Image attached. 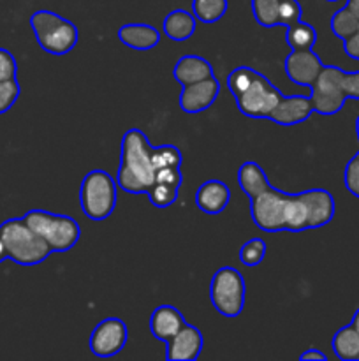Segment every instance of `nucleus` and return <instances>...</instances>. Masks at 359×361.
Segmentation results:
<instances>
[{
	"instance_id": "1",
	"label": "nucleus",
	"mask_w": 359,
	"mask_h": 361,
	"mask_svg": "<svg viewBox=\"0 0 359 361\" xmlns=\"http://www.w3.org/2000/svg\"><path fill=\"white\" fill-rule=\"evenodd\" d=\"M225 83L238 109L248 118H270L271 111L284 95L264 74L252 67L232 69L225 78Z\"/></svg>"
},
{
	"instance_id": "2",
	"label": "nucleus",
	"mask_w": 359,
	"mask_h": 361,
	"mask_svg": "<svg viewBox=\"0 0 359 361\" xmlns=\"http://www.w3.org/2000/svg\"><path fill=\"white\" fill-rule=\"evenodd\" d=\"M116 185L129 194H146L155 180L153 147L141 129H129L122 137Z\"/></svg>"
},
{
	"instance_id": "3",
	"label": "nucleus",
	"mask_w": 359,
	"mask_h": 361,
	"mask_svg": "<svg viewBox=\"0 0 359 361\" xmlns=\"http://www.w3.org/2000/svg\"><path fill=\"white\" fill-rule=\"evenodd\" d=\"M7 257L21 267H35L53 254L48 243L27 226L23 219H9L0 226Z\"/></svg>"
},
{
	"instance_id": "4",
	"label": "nucleus",
	"mask_w": 359,
	"mask_h": 361,
	"mask_svg": "<svg viewBox=\"0 0 359 361\" xmlns=\"http://www.w3.org/2000/svg\"><path fill=\"white\" fill-rule=\"evenodd\" d=\"M30 27L35 41L49 55H67L80 41V30L76 25L48 9L35 11L30 16Z\"/></svg>"
},
{
	"instance_id": "5",
	"label": "nucleus",
	"mask_w": 359,
	"mask_h": 361,
	"mask_svg": "<svg viewBox=\"0 0 359 361\" xmlns=\"http://www.w3.org/2000/svg\"><path fill=\"white\" fill-rule=\"evenodd\" d=\"M25 222L49 245L53 252H69L77 245L81 228L70 215L51 214L46 210H30L23 215Z\"/></svg>"
},
{
	"instance_id": "6",
	"label": "nucleus",
	"mask_w": 359,
	"mask_h": 361,
	"mask_svg": "<svg viewBox=\"0 0 359 361\" xmlns=\"http://www.w3.org/2000/svg\"><path fill=\"white\" fill-rule=\"evenodd\" d=\"M116 180L104 169L87 173L80 187L81 210L90 221L101 222L115 212L118 194Z\"/></svg>"
},
{
	"instance_id": "7",
	"label": "nucleus",
	"mask_w": 359,
	"mask_h": 361,
	"mask_svg": "<svg viewBox=\"0 0 359 361\" xmlns=\"http://www.w3.org/2000/svg\"><path fill=\"white\" fill-rule=\"evenodd\" d=\"M246 284L241 271L232 267H222L213 274L210 282V300L220 316L238 317L243 312Z\"/></svg>"
},
{
	"instance_id": "8",
	"label": "nucleus",
	"mask_w": 359,
	"mask_h": 361,
	"mask_svg": "<svg viewBox=\"0 0 359 361\" xmlns=\"http://www.w3.org/2000/svg\"><path fill=\"white\" fill-rule=\"evenodd\" d=\"M310 88H312L310 99H312L313 111L322 116L340 113L348 99L344 90V71L340 67L324 66L319 78Z\"/></svg>"
},
{
	"instance_id": "9",
	"label": "nucleus",
	"mask_w": 359,
	"mask_h": 361,
	"mask_svg": "<svg viewBox=\"0 0 359 361\" xmlns=\"http://www.w3.org/2000/svg\"><path fill=\"white\" fill-rule=\"evenodd\" d=\"M287 197L284 190L275 189L273 185L257 197L250 200V214L252 221L260 231L278 233L285 231V212H287Z\"/></svg>"
},
{
	"instance_id": "10",
	"label": "nucleus",
	"mask_w": 359,
	"mask_h": 361,
	"mask_svg": "<svg viewBox=\"0 0 359 361\" xmlns=\"http://www.w3.org/2000/svg\"><path fill=\"white\" fill-rule=\"evenodd\" d=\"M129 341V328L118 317H106L90 335V353L99 358H111L123 351Z\"/></svg>"
},
{
	"instance_id": "11",
	"label": "nucleus",
	"mask_w": 359,
	"mask_h": 361,
	"mask_svg": "<svg viewBox=\"0 0 359 361\" xmlns=\"http://www.w3.org/2000/svg\"><path fill=\"white\" fill-rule=\"evenodd\" d=\"M284 69L289 80L299 87H312L324 69L322 60L312 49L291 51L284 60Z\"/></svg>"
},
{
	"instance_id": "12",
	"label": "nucleus",
	"mask_w": 359,
	"mask_h": 361,
	"mask_svg": "<svg viewBox=\"0 0 359 361\" xmlns=\"http://www.w3.org/2000/svg\"><path fill=\"white\" fill-rule=\"evenodd\" d=\"M218 92H220V83L215 76L192 85H185L180 94V108L189 115L206 111L217 101Z\"/></svg>"
},
{
	"instance_id": "13",
	"label": "nucleus",
	"mask_w": 359,
	"mask_h": 361,
	"mask_svg": "<svg viewBox=\"0 0 359 361\" xmlns=\"http://www.w3.org/2000/svg\"><path fill=\"white\" fill-rule=\"evenodd\" d=\"M313 113L312 99L306 95H282L277 108L271 111L270 120L277 126L291 127L306 122Z\"/></svg>"
},
{
	"instance_id": "14",
	"label": "nucleus",
	"mask_w": 359,
	"mask_h": 361,
	"mask_svg": "<svg viewBox=\"0 0 359 361\" xmlns=\"http://www.w3.org/2000/svg\"><path fill=\"white\" fill-rule=\"evenodd\" d=\"M204 338L197 326L187 323L171 341L168 342V360L194 361L203 351Z\"/></svg>"
},
{
	"instance_id": "15",
	"label": "nucleus",
	"mask_w": 359,
	"mask_h": 361,
	"mask_svg": "<svg viewBox=\"0 0 359 361\" xmlns=\"http://www.w3.org/2000/svg\"><path fill=\"white\" fill-rule=\"evenodd\" d=\"M231 201V189L222 180H208L196 190V204L208 215H218Z\"/></svg>"
},
{
	"instance_id": "16",
	"label": "nucleus",
	"mask_w": 359,
	"mask_h": 361,
	"mask_svg": "<svg viewBox=\"0 0 359 361\" xmlns=\"http://www.w3.org/2000/svg\"><path fill=\"white\" fill-rule=\"evenodd\" d=\"M150 331L157 341L168 344L180 330L187 324L185 317L176 307L160 305L151 312L150 316Z\"/></svg>"
},
{
	"instance_id": "17",
	"label": "nucleus",
	"mask_w": 359,
	"mask_h": 361,
	"mask_svg": "<svg viewBox=\"0 0 359 361\" xmlns=\"http://www.w3.org/2000/svg\"><path fill=\"white\" fill-rule=\"evenodd\" d=\"M306 208H308L310 229H319L329 224L334 217V200L329 190L326 189H308L303 190Z\"/></svg>"
},
{
	"instance_id": "18",
	"label": "nucleus",
	"mask_w": 359,
	"mask_h": 361,
	"mask_svg": "<svg viewBox=\"0 0 359 361\" xmlns=\"http://www.w3.org/2000/svg\"><path fill=\"white\" fill-rule=\"evenodd\" d=\"M172 76H175V80L178 81L182 87H185V85H192L197 83V81L206 80V78L215 76V74L213 66H211L204 56L185 55L175 63Z\"/></svg>"
},
{
	"instance_id": "19",
	"label": "nucleus",
	"mask_w": 359,
	"mask_h": 361,
	"mask_svg": "<svg viewBox=\"0 0 359 361\" xmlns=\"http://www.w3.org/2000/svg\"><path fill=\"white\" fill-rule=\"evenodd\" d=\"M118 41L130 49H151L160 42V32L151 25L129 23L118 28Z\"/></svg>"
},
{
	"instance_id": "20",
	"label": "nucleus",
	"mask_w": 359,
	"mask_h": 361,
	"mask_svg": "<svg viewBox=\"0 0 359 361\" xmlns=\"http://www.w3.org/2000/svg\"><path fill=\"white\" fill-rule=\"evenodd\" d=\"M238 185L248 200H253L271 187L267 175L257 162L246 161L238 169Z\"/></svg>"
},
{
	"instance_id": "21",
	"label": "nucleus",
	"mask_w": 359,
	"mask_h": 361,
	"mask_svg": "<svg viewBox=\"0 0 359 361\" xmlns=\"http://www.w3.org/2000/svg\"><path fill=\"white\" fill-rule=\"evenodd\" d=\"M197 27V20L192 13L185 9H175L164 18L162 30L171 41L185 42L194 35Z\"/></svg>"
},
{
	"instance_id": "22",
	"label": "nucleus",
	"mask_w": 359,
	"mask_h": 361,
	"mask_svg": "<svg viewBox=\"0 0 359 361\" xmlns=\"http://www.w3.org/2000/svg\"><path fill=\"white\" fill-rule=\"evenodd\" d=\"M331 348L336 358L344 361L358 360L359 358V334L352 324L341 326L340 330L334 334L333 341H331Z\"/></svg>"
},
{
	"instance_id": "23",
	"label": "nucleus",
	"mask_w": 359,
	"mask_h": 361,
	"mask_svg": "<svg viewBox=\"0 0 359 361\" xmlns=\"http://www.w3.org/2000/svg\"><path fill=\"white\" fill-rule=\"evenodd\" d=\"M285 41L292 51H306L312 49L317 42V30L310 23L299 20L298 23L287 27Z\"/></svg>"
},
{
	"instance_id": "24",
	"label": "nucleus",
	"mask_w": 359,
	"mask_h": 361,
	"mask_svg": "<svg viewBox=\"0 0 359 361\" xmlns=\"http://www.w3.org/2000/svg\"><path fill=\"white\" fill-rule=\"evenodd\" d=\"M227 9V0H192V14L201 23H215L222 20Z\"/></svg>"
},
{
	"instance_id": "25",
	"label": "nucleus",
	"mask_w": 359,
	"mask_h": 361,
	"mask_svg": "<svg viewBox=\"0 0 359 361\" xmlns=\"http://www.w3.org/2000/svg\"><path fill=\"white\" fill-rule=\"evenodd\" d=\"M180 189H182V185H176V183L153 182L148 189L146 196L155 208H169L178 200Z\"/></svg>"
},
{
	"instance_id": "26",
	"label": "nucleus",
	"mask_w": 359,
	"mask_h": 361,
	"mask_svg": "<svg viewBox=\"0 0 359 361\" xmlns=\"http://www.w3.org/2000/svg\"><path fill=\"white\" fill-rule=\"evenodd\" d=\"M329 28L338 39H341V41H344V39L351 37V35L358 30L359 20L351 13V11L347 9V7L344 6L341 9H338L336 13L331 16Z\"/></svg>"
},
{
	"instance_id": "27",
	"label": "nucleus",
	"mask_w": 359,
	"mask_h": 361,
	"mask_svg": "<svg viewBox=\"0 0 359 361\" xmlns=\"http://www.w3.org/2000/svg\"><path fill=\"white\" fill-rule=\"evenodd\" d=\"M278 6L280 0H252V14L257 23L264 28L277 27Z\"/></svg>"
},
{
	"instance_id": "28",
	"label": "nucleus",
	"mask_w": 359,
	"mask_h": 361,
	"mask_svg": "<svg viewBox=\"0 0 359 361\" xmlns=\"http://www.w3.org/2000/svg\"><path fill=\"white\" fill-rule=\"evenodd\" d=\"M266 249L267 245L263 238H250L239 249V261L246 268L259 267L263 263L264 256H266Z\"/></svg>"
},
{
	"instance_id": "29",
	"label": "nucleus",
	"mask_w": 359,
	"mask_h": 361,
	"mask_svg": "<svg viewBox=\"0 0 359 361\" xmlns=\"http://www.w3.org/2000/svg\"><path fill=\"white\" fill-rule=\"evenodd\" d=\"M20 83L14 80H4L0 81V115L9 111L11 108L14 106V102L18 101L20 97Z\"/></svg>"
},
{
	"instance_id": "30",
	"label": "nucleus",
	"mask_w": 359,
	"mask_h": 361,
	"mask_svg": "<svg viewBox=\"0 0 359 361\" xmlns=\"http://www.w3.org/2000/svg\"><path fill=\"white\" fill-rule=\"evenodd\" d=\"M301 20V4L298 0H280L278 6V25L291 27Z\"/></svg>"
},
{
	"instance_id": "31",
	"label": "nucleus",
	"mask_w": 359,
	"mask_h": 361,
	"mask_svg": "<svg viewBox=\"0 0 359 361\" xmlns=\"http://www.w3.org/2000/svg\"><path fill=\"white\" fill-rule=\"evenodd\" d=\"M345 189L359 200V152L347 162L344 169Z\"/></svg>"
},
{
	"instance_id": "32",
	"label": "nucleus",
	"mask_w": 359,
	"mask_h": 361,
	"mask_svg": "<svg viewBox=\"0 0 359 361\" xmlns=\"http://www.w3.org/2000/svg\"><path fill=\"white\" fill-rule=\"evenodd\" d=\"M18 73V63L13 53L6 48H0V81L14 80Z\"/></svg>"
},
{
	"instance_id": "33",
	"label": "nucleus",
	"mask_w": 359,
	"mask_h": 361,
	"mask_svg": "<svg viewBox=\"0 0 359 361\" xmlns=\"http://www.w3.org/2000/svg\"><path fill=\"white\" fill-rule=\"evenodd\" d=\"M344 90L348 99L359 101V71H354V73L344 71Z\"/></svg>"
},
{
	"instance_id": "34",
	"label": "nucleus",
	"mask_w": 359,
	"mask_h": 361,
	"mask_svg": "<svg viewBox=\"0 0 359 361\" xmlns=\"http://www.w3.org/2000/svg\"><path fill=\"white\" fill-rule=\"evenodd\" d=\"M344 51L345 55L351 59L359 60V28L351 35V37L344 39Z\"/></svg>"
},
{
	"instance_id": "35",
	"label": "nucleus",
	"mask_w": 359,
	"mask_h": 361,
	"mask_svg": "<svg viewBox=\"0 0 359 361\" xmlns=\"http://www.w3.org/2000/svg\"><path fill=\"white\" fill-rule=\"evenodd\" d=\"M299 360L301 361H326L327 356L324 355L322 351H319V349L310 348V349H306L305 353H301V355H299Z\"/></svg>"
},
{
	"instance_id": "36",
	"label": "nucleus",
	"mask_w": 359,
	"mask_h": 361,
	"mask_svg": "<svg viewBox=\"0 0 359 361\" xmlns=\"http://www.w3.org/2000/svg\"><path fill=\"white\" fill-rule=\"evenodd\" d=\"M345 7H347V9L359 20V0H347V2H345Z\"/></svg>"
},
{
	"instance_id": "37",
	"label": "nucleus",
	"mask_w": 359,
	"mask_h": 361,
	"mask_svg": "<svg viewBox=\"0 0 359 361\" xmlns=\"http://www.w3.org/2000/svg\"><path fill=\"white\" fill-rule=\"evenodd\" d=\"M4 259H7V250H6V245H4L2 236H0V263H2Z\"/></svg>"
},
{
	"instance_id": "38",
	"label": "nucleus",
	"mask_w": 359,
	"mask_h": 361,
	"mask_svg": "<svg viewBox=\"0 0 359 361\" xmlns=\"http://www.w3.org/2000/svg\"><path fill=\"white\" fill-rule=\"evenodd\" d=\"M351 324L355 328V330H358V334H359V309L355 310L354 316H352V323Z\"/></svg>"
},
{
	"instance_id": "39",
	"label": "nucleus",
	"mask_w": 359,
	"mask_h": 361,
	"mask_svg": "<svg viewBox=\"0 0 359 361\" xmlns=\"http://www.w3.org/2000/svg\"><path fill=\"white\" fill-rule=\"evenodd\" d=\"M355 136H358V141H359V116L355 118Z\"/></svg>"
},
{
	"instance_id": "40",
	"label": "nucleus",
	"mask_w": 359,
	"mask_h": 361,
	"mask_svg": "<svg viewBox=\"0 0 359 361\" xmlns=\"http://www.w3.org/2000/svg\"><path fill=\"white\" fill-rule=\"evenodd\" d=\"M326 2H340V0H326Z\"/></svg>"
},
{
	"instance_id": "41",
	"label": "nucleus",
	"mask_w": 359,
	"mask_h": 361,
	"mask_svg": "<svg viewBox=\"0 0 359 361\" xmlns=\"http://www.w3.org/2000/svg\"><path fill=\"white\" fill-rule=\"evenodd\" d=\"M358 360H359V358H358Z\"/></svg>"
}]
</instances>
